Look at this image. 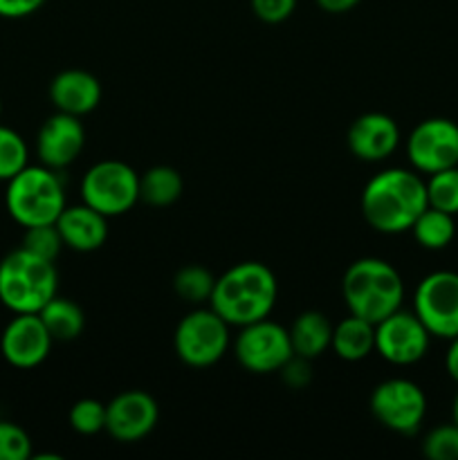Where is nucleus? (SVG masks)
I'll list each match as a JSON object with an SVG mask.
<instances>
[{
	"instance_id": "nucleus-35",
	"label": "nucleus",
	"mask_w": 458,
	"mask_h": 460,
	"mask_svg": "<svg viewBox=\"0 0 458 460\" xmlns=\"http://www.w3.org/2000/svg\"><path fill=\"white\" fill-rule=\"evenodd\" d=\"M454 422L458 425V394H456V400H454Z\"/></svg>"
},
{
	"instance_id": "nucleus-5",
	"label": "nucleus",
	"mask_w": 458,
	"mask_h": 460,
	"mask_svg": "<svg viewBox=\"0 0 458 460\" xmlns=\"http://www.w3.org/2000/svg\"><path fill=\"white\" fill-rule=\"evenodd\" d=\"M4 207L21 227L57 223L67 207L58 171L45 164H27L7 182Z\"/></svg>"
},
{
	"instance_id": "nucleus-20",
	"label": "nucleus",
	"mask_w": 458,
	"mask_h": 460,
	"mask_svg": "<svg viewBox=\"0 0 458 460\" xmlns=\"http://www.w3.org/2000/svg\"><path fill=\"white\" fill-rule=\"evenodd\" d=\"M330 349L344 362H362L375 350V323L357 314H348L332 326Z\"/></svg>"
},
{
	"instance_id": "nucleus-10",
	"label": "nucleus",
	"mask_w": 458,
	"mask_h": 460,
	"mask_svg": "<svg viewBox=\"0 0 458 460\" xmlns=\"http://www.w3.org/2000/svg\"><path fill=\"white\" fill-rule=\"evenodd\" d=\"M413 313L431 337L454 340L458 335V272L438 270L427 274L413 292Z\"/></svg>"
},
{
	"instance_id": "nucleus-1",
	"label": "nucleus",
	"mask_w": 458,
	"mask_h": 460,
	"mask_svg": "<svg viewBox=\"0 0 458 460\" xmlns=\"http://www.w3.org/2000/svg\"><path fill=\"white\" fill-rule=\"evenodd\" d=\"M429 207L427 180L416 169H384L362 191V214L380 234H404Z\"/></svg>"
},
{
	"instance_id": "nucleus-18",
	"label": "nucleus",
	"mask_w": 458,
	"mask_h": 460,
	"mask_svg": "<svg viewBox=\"0 0 458 460\" xmlns=\"http://www.w3.org/2000/svg\"><path fill=\"white\" fill-rule=\"evenodd\" d=\"M57 227L66 247L81 254L101 250L103 243L108 241V216L99 214L85 202L66 207L58 216Z\"/></svg>"
},
{
	"instance_id": "nucleus-24",
	"label": "nucleus",
	"mask_w": 458,
	"mask_h": 460,
	"mask_svg": "<svg viewBox=\"0 0 458 460\" xmlns=\"http://www.w3.org/2000/svg\"><path fill=\"white\" fill-rule=\"evenodd\" d=\"M214 274L202 265H187V268L178 270L173 277V290L187 304H207L211 299V292L216 286Z\"/></svg>"
},
{
	"instance_id": "nucleus-4",
	"label": "nucleus",
	"mask_w": 458,
	"mask_h": 460,
	"mask_svg": "<svg viewBox=\"0 0 458 460\" xmlns=\"http://www.w3.org/2000/svg\"><path fill=\"white\" fill-rule=\"evenodd\" d=\"M58 292L54 261L31 254L25 247L9 252L0 261V304L13 314L39 313Z\"/></svg>"
},
{
	"instance_id": "nucleus-28",
	"label": "nucleus",
	"mask_w": 458,
	"mask_h": 460,
	"mask_svg": "<svg viewBox=\"0 0 458 460\" xmlns=\"http://www.w3.org/2000/svg\"><path fill=\"white\" fill-rule=\"evenodd\" d=\"M21 247H25L27 252H31V254L40 256L45 261H57V256L61 254L66 243H63L57 223H52L25 227V236H22Z\"/></svg>"
},
{
	"instance_id": "nucleus-23",
	"label": "nucleus",
	"mask_w": 458,
	"mask_h": 460,
	"mask_svg": "<svg viewBox=\"0 0 458 460\" xmlns=\"http://www.w3.org/2000/svg\"><path fill=\"white\" fill-rule=\"evenodd\" d=\"M416 238V243L425 250L438 252L452 245L456 236V220L447 211H440L436 207H427L416 218L413 227L409 229Z\"/></svg>"
},
{
	"instance_id": "nucleus-8",
	"label": "nucleus",
	"mask_w": 458,
	"mask_h": 460,
	"mask_svg": "<svg viewBox=\"0 0 458 460\" xmlns=\"http://www.w3.org/2000/svg\"><path fill=\"white\" fill-rule=\"evenodd\" d=\"M233 355L245 371L256 376L277 373L295 358L290 331L268 317L241 326L233 340Z\"/></svg>"
},
{
	"instance_id": "nucleus-9",
	"label": "nucleus",
	"mask_w": 458,
	"mask_h": 460,
	"mask_svg": "<svg viewBox=\"0 0 458 460\" xmlns=\"http://www.w3.org/2000/svg\"><path fill=\"white\" fill-rule=\"evenodd\" d=\"M371 413L386 429L411 436L425 422L427 395L416 382L407 377H391L373 389Z\"/></svg>"
},
{
	"instance_id": "nucleus-29",
	"label": "nucleus",
	"mask_w": 458,
	"mask_h": 460,
	"mask_svg": "<svg viewBox=\"0 0 458 460\" xmlns=\"http://www.w3.org/2000/svg\"><path fill=\"white\" fill-rule=\"evenodd\" d=\"M422 452L431 460H458V425H440L427 434Z\"/></svg>"
},
{
	"instance_id": "nucleus-3",
	"label": "nucleus",
	"mask_w": 458,
	"mask_h": 460,
	"mask_svg": "<svg viewBox=\"0 0 458 460\" xmlns=\"http://www.w3.org/2000/svg\"><path fill=\"white\" fill-rule=\"evenodd\" d=\"M346 308L350 314L380 323L402 308L404 281L398 270L382 259H359L348 265L341 281Z\"/></svg>"
},
{
	"instance_id": "nucleus-21",
	"label": "nucleus",
	"mask_w": 458,
	"mask_h": 460,
	"mask_svg": "<svg viewBox=\"0 0 458 460\" xmlns=\"http://www.w3.org/2000/svg\"><path fill=\"white\" fill-rule=\"evenodd\" d=\"M182 191V175L173 166L157 164L139 175V200L148 207H171L180 200Z\"/></svg>"
},
{
	"instance_id": "nucleus-6",
	"label": "nucleus",
	"mask_w": 458,
	"mask_h": 460,
	"mask_svg": "<svg viewBox=\"0 0 458 460\" xmlns=\"http://www.w3.org/2000/svg\"><path fill=\"white\" fill-rule=\"evenodd\" d=\"M229 323L214 308H198L184 314L175 326V355L191 368L218 364L229 350Z\"/></svg>"
},
{
	"instance_id": "nucleus-17",
	"label": "nucleus",
	"mask_w": 458,
	"mask_h": 460,
	"mask_svg": "<svg viewBox=\"0 0 458 460\" xmlns=\"http://www.w3.org/2000/svg\"><path fill=\"white\" fill-rule=\"evenodd\" d=\"M49 102L58 112L85 117L101 102V84L85 70H63L49 84Z\"/></svg>"
},
{
	"instance_id": "nucleus-30",
	"label": "nucleus",
	"mask_w": 458,
	"mask_h": 460,
	"mask_svg": "<svg viewBox=\"0 0 458 460\" xmlns=\"http://www.w3.org/2000/svg\"><path fill=\"white\" fill-rule=\"evenodd\" d=\"M31 458V438L21 425L0 420V460Z\"/></svg>"
},
{
	"instance_id": "nucleus-15",
	"label": "nucleus",
	"mask_w": 458,
	"mask_h": 460,
	"mask_svg": "<svg viewBox=\"0 0 458 460\" xmlns=\"http://www.w3.org/2000/svg\"><path fill=\"white\" fill-rule=\"evenodd\" d=\"M85 146V126L81 117L67 112H54L36 135V155L40 164L54 171H63L79 160Z\"/></svg>"
},
{
	"instance_id": "nucleus-22",
	"label": "nucleus",
	"mask_w": 458,
	"mask_h": 460,
	"mask_svg": "<svg viewBox=\"0 0 458 460\" xmlns=\"http://www.w3.org/2000/svg\"><path fill=\"white\" fill-rule=\"evenodd\" d=\"M39 317L43 319L45 328H48L54 341L76 340L85 328L84 308L76 301L67 299V296H52L39 310Z\"/></svg>"
},
{
	"instance_id": "nucleus-14",
	"label": "nucleus",
	"mask_w": 458,
	"mask_h": 460,
	"mask_svg": "<svg viewBox=\"0 0 458 460\" xmlns=\"http://www.w3.org/2000/svg\"><path fill=\"white\" fill-rule=\"evenodd\" d=\"M52 335L39 313L13 314L0 337V353L13 368H36L49 358Z\"/></svg>"
},
{
	"instance_id": "nucleus-13",
	"label": "nucleus",
	"mask_w": 458,
	"mask_h": 460,
	"mask_svg": "<svg viewBox=\"0 0 458 460\" xmlns=\"http://www.w3.org/2000/svg\"><path fill=\"white\" fill-rule=\"evenodd\" d=\"M160 420V407L146 391H124L106 404V431L117 443L144 440Z\"/></svg>"
},
{
	"instance_id": "nucleus-16",
	"label": "nucleus",
	"mask_w": 458,
	"mask_h": 460,
	"mask_svg": "<svg viewBox=\"0 0 458 460\" xmlns=\"http://www.w3.org/2000/svg\"><path fill=\"white\" fill-rule=\"evenodd\" d=\"M346 142L357 160L382 162L398 148L400 126L386 112H364L350 124Z\"/></svg>"
},
{
	"instance_id": "nucleus-31",
	"label": "nucleus",
	"mask_w": 458,
	"mask_h": 460,
	"mask_svg": "<svg viewBox=\"0 0 458 460\" xmlns=\"http://www.w3.org/2000/svg\"><path fill=\"white\" fill-rule=\"evenodd\" d=\"M296 7V0H251V9H254L256 18L268 25H278V22L287 21Z\"/></svg>"
},
{
	"instance_id": "nucleus-11",
	"label": "nucleus",
	"mask_w": 458,
	"mask_h": 460,
	"mask_svg": "<svg viewBox=\"0 0 458 460\" xmlns=\"http://www.w3.org/2000/svg\"><path fill=\"white\" fill-rule=\"evenodd\" d=\"M431 344V332L416 313L395 310L375 323V353L393 367H411L420 362Z\"/></svg>"
},
{
	"instance_id": "nucleus-34",
	"label": "nucleus",
	"mask_w": 458,
	"mask_h": 460,
	"mask_svg": "<svg viewBox=\"0 0 458 460\" xmlns=\"http://www.w3.org/2000/svg\"><path fill=\"white\" fill-rule=\"evenodd\" d=\"M445 368H447L449 377L454 382H458V335L454 340H449V349L445 353Z\"/></svg>"
},
{
	"instance_id": "nucleus-36",
	"label": "nucleus",
	"mask_w": 458,
	"mask_h": 460,
	"mask_svg": "<svg viewBox=\"0 0 458 460\" xmlns=\"http://www.w3.org/2000/svg\"><path fill=\"white\" fill-rule=\"evenodd\" d=\"M0 117H3V102H0Z\"/></svg>"
},
{
	"instance_id": "nucleus-19",
	"label": "nucleus",
	"mask_w": 458,
	"mask_h": 460,
	"mask_svg": "<svg viewBox=\"0 0 458 460\" xmlns=\"http://www.w3.org/2000/svg\"><path fill=\"white\" fill-rule=\"evenodd\" d=\"M287 331H290L292 350H295L296 358H304L313 362V359L321 358L330 349L332 323L319 310H305V313H301Z\"/></svg>"
},
{
	"instance_id": "nucleus-33",
	"label": "nucleus",
	"mask_w": 458,
	"mask_h": 460,
	"mask_svg": "<svg viewBox=\"0 0 458 460\" xmlns=\"http://www.w3.org/2000/svg\"><path fill=\"white\" fill-rule=\"evenodd\" d=\"M319 9H323L326 13H346L350 9L357 7L362 0H314Z\"/></svg>"
},
{
	"instance_id": "nucleus-26",
	"label": "nucleus",
	"mask_w": 458,
	"mask_h": 460,
	"mask_svg": "<svg viewBox=\"0 0 458 460\" xmlns=\"http://www.w3.org/2000/svg\"><path fill=\"white\" fill-rule=\"evenodd\" d=\"M427 200H429V207L458 216V166L429 175V180H427Z\"/></svg>"
},
{
	"instance_id": "nucleus-27",
	"label": "nucleus",
	"mask_w": 458,
	"mask_h": 460,
	"mask_svg": "<svg viewBox=\"0 0 458 460\" xmlns=\"http://www.w3.org/2000/svg\"><path fill=\"white\" fill-rule=\"evenodd\" d=\"M70 427L81 436L106 431V404L97 398H81L70 409Z\"/></svg>"
},
{
	"instance_id": "nucleus-12",
	"label": "nucleus",
	"mask_w": 458,
	"mask_h": 460,
	"mask_svg": "<svg viewBox=\"0 0 458 460\" xmlns=\"http://www.w3.org/2000/svg\"><path fill=\"white\" fill-rule=\"evenodd\" d=\"M407 157L418 173L458 166V124L445 117L420 121L407 139Z\"/></svg>"
},
{
	"instance_id": "nucleus-32",
	"label": "nucleus",
	"mask_w": 458,
	"mask_h": 460,
	"mask_svg": "<svg viewBox=\"0 0 458 460\" xmlns=\"http://www.w3.org/2000/svg\"><path fill=\"white\" fill-rule=\"evenodd\" d=\"M48 0H0V18H27L39 12Z\"/></svg>"
},
{
	"instance_id": "nucleus-7",
	"label": "nucleus",
	"mask_w": 458,
	"mask_h": 460,
	"mask_svg": "<svg viewBox=\"0 0 458 460\" xmlns=\"http://www.w3.org/2000/svg\"><path fill=\"white\" fill-rule=\"evenodd\" d=\"M81 200L108 218L128 214L139 202V173L121 160L97 162L81 180Z\"/></svg>"
},
{
	"instance_id": "nucleus-2",
	"label": "nucleus",
	"mask_w": 458,
	"mask_h": 460,
	"mask_svg": "<svg viewBox=\"0 0 458 460\" xmlns=\"http://www.w3.org/2000/svg\"><path fill=\"white\" fill-rule=\"evenodd\" d=\"M278 295L272 270L259 261H245L216 279L209 308H214L229 326L241 328L269 317Z\"/></svg>"
},
{
	"instance_id": "nucleus-25",
	"label": "nucleus",
	"mask_w": 458,
	"mask_h": 460,
	"mask_svg": "<svg viewBox=\"0 0 458 460\" xmlns=\"http://www.w3.org/2000/svg\"><path fill=\"white\" fill-rule=\"evenodd\" d=\"M27 164H30V148L22 135L0 124V182H9Z\"/></svg>"
}]
</instances>
